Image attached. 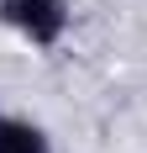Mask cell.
Wrapping results in <instances>:
<instances>
[{
    "instance_id": "1",
    "label": "cell",
    "mask_w": 147,
    "mask_h": 153,
    "mask_svg": "<svg viewBox=\"0 0 147 153\" xmlns=\"http://www.w3.org/2000/svg\"><path fill=\"white\" fill-rule=\"evenodd\" d=\"M0 27L37 53H53L74 32V0H0Z\"/></svg>"
},
{
    "instance_id": "2",
    "label": "cell",
    "mask_w": 147,
    "mask_h": 153,
    "mask_svg": "<svg viewBox=\"0 0 147 153\" xmlns=\"http://www.w3.org/2000/svg\"><path fill=\"white\" fill-rule=\"evenodd\" d=\"M0 153H53V137H47L42 122L0 111Z\"/></svg>"
}]
</instances>
